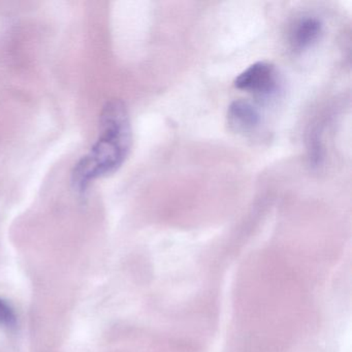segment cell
Wrapping results in <instances>:
<instances>
[{"mask_svg": "<svg viewBox=\"0 0 352 352\" xmlns=\"http://www.w3.org/2000/svg\"><path fill=\"white\" fill-rule=\"evenodd\" d=\"M100 126L98 141L72 173V182L79 192H85L92 182L118 170L131 151L133 133L124 102L118 100L107 102L100 114Z\"/></svg>", "mask_w": 352, "mask_h": 352, "instance_id": "obj_1", "label": "cell"}, {"mask_svg": "<svg viewBox=\"0 0 352 352\" xmlns=\"http://www.w3.org/2000/svg\"><path fill=\"white\" fill-rule=\"evenodd\" d=\"M234 87L261 96H271L277 88L275 67L265 61L253 63L236 78Z\"/></svg>", "mask_w": 352, "mask_h": 352, "instance_id": "obj_2", "label": "cell"}, {"mask_svg": "<svg viewBox=\"0 0 352 352\" xmlns=\"http://www.w3.org/2000/svg\"><path fill=\"white\" fill-rule=\"evenodd\" d=\"M228 123L234 133L248 135L261 124V114L251 102L234 100L228 107Z\"/></svg>", "mask_w": 352, "mask_h": 352, "instance_id": "obj_3", "label": "cell"}, {"mask_svg": "<svg viewBox=\"0 0 352 352\" xmlns=\"http://www.w3.org/2000/svg\"><path fill=\"white\" fill-rule=\"evenodd\" d=\"M322 24L314 17H305L294 24L290 32V44L296 50H305L318 41Z\"/></svg>", "mask_w": 352, "mask_h": 352, "instance_id": "obj_4", "label": "cell"}, {"mask_svg": "<svg viewBox=\"0 0 352 352\" xmlns=\"http://www.w3.org/2000/svg\"><path fill=\"white\" fill-rule=\"evenodd\" d=\"M16 324V315L14 313L13 309L0 300V325H5V327H14Z\"/></svg>", "mask_w": 352, "mask_h": 352, "instance_id": "obj_5", "label": "cell"}]
</instances>
